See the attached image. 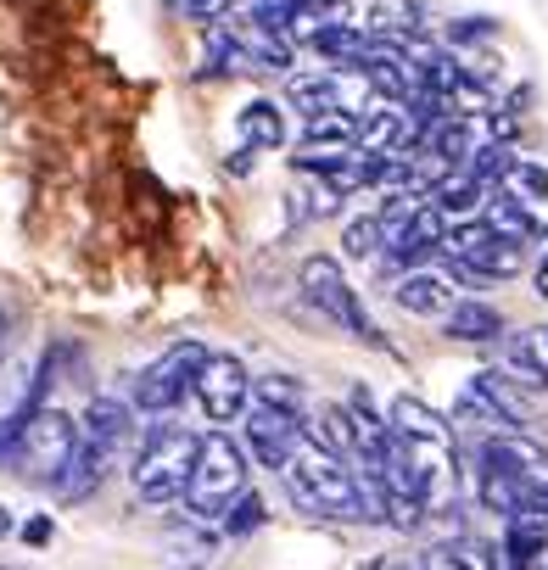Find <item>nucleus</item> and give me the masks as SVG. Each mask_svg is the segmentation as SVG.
Returning a JSON list of instances; mask_svg holds the SVG:
<instances>
[{
	"instance_id": "1",
	"label": "nucleus",
	"mask_w": 548,
	"mask_h": 570,
	"mask_svg": "<svg viewBox=\"0 0 548 570\" xmlns=\"http://www.w3.org/2000/svg\"><path fill=\"white\" fill-rule=\"evenodd\" d=\"M286 487H292V498H297L309 514H320V520H370L359 470H353L336 448H325L314 431L303 436V448H297V459H292V470H286Z\"/></svg>"
},
{
	"instance_id": "2",
	"label": "nucleus",
	"mask_w": 548,
	"mask_h": 570,
	"mask_svg": "<svg viewBox=\"0 0 548 570\" xmlns=\"http://www.w3.org/2000/svg\"><path fill=\"white\" fill-rule=\"evenodd\" d=\"M235 498H246V448L224 431H207L202 453H196L190 492H185V514H190V525L224 531V514L235 509Z\"/></svg>"
},
{
	"instance_id": "3",
	"label": "nucleus",
	"mask_w": 548,
	"mask_h": 570,
	"mask_svg": "<svg viewBox=\"0 0 548 570\" xmlns=\"http://www.w3.org/2000/svg\"><path fill=\"white\" fill-rule=\"evenodd\" d=\"M196 453H202V436L179 431V425H151L135 464H129V481H135V498L140 503H179L190 492V475H196Z\"/></svg>"
},
{
	"instance_id": "4",
	"label": "nucleus",
	"mask_w": 548,
	"mask_h": 570,
	"mask_svg": "<svg viewBox=\"0 0 548 570\" xmlns=\"http://www.w3.org/2000/svg\"><path fill=\"white\" fill-rule=\"evenodd\" d=\"M79 436H85V425H79L74 414L40 403V409L29 414V425L18 431L12 459H18V470H23L29 481H57V487H62V475H68V464H74V453H79Z\"/></svg>"
},
{
	"instance_id": "5",
	"label": "nucleus",
	"mask_w": 548,
	"mask_h": 570,
	"mask_svg": "<svg viewBox=\"0 0 548 570\" xmlns=\"http://www.w3.org/2000/svg\"><path fill=\"white\" fill-rule=\"evenodd\" d=\"M207 347L202 342H174L157 364H146L140 375H135V414H168V409H179L185 397H196V381H202V370H207Z\"/></svg>"
},
{
	"instance_id": "6",
	"label": "nucleus",
	"mask_w": 548,
	"mask_h": 570,
	"mask_svg": "<svg viewBox=\"0 0 548 570\" xmlns=\"http://www.w3.org/2000/svg\"><path fill=\"white\" fill-rule=\"evenodd\" d=\"M297 285H303V297L325 314V320H336V325H348L353 336H364V342H381V331H375V320L364 314V303H359V292L348 285V274H342V263L336 257H309L303 263V274H297Z\"/></svg>"
},
{
	"instance_id": "7",
	"label": "nucleus",
	"mask_w": 548,
	"mask_h": 570,
	"mask_svg": "<svg viewBox=\"0 0 548 570\" xmlns=\"http://www.w3.org/2000/svg\"><path fill=\"white\" fill-rule=\"evenodd\" d=\"M241 431H246V453L263 464V470H292V459H297V448H303V436H309V425H303V414L297 409H274V403H252L246 409V420H241Z\"/></svg>"
},
{
	"instance_id": "8",
	"label": "nucleus",
	"mask_w": 548,
	"mask_h": 570,
	"mask_svg": "<svg viewBox=\"0 0 548 570\" xmlns=\"http://www.w3.org/2000/svg\"><path fill=\"white\" fill-rule=\"evenodd\" d=\"M252 392H257V381H252L246 364L229 358V353H213L207 370H202V381H196V403H202V414H207L213 425H235V420H246Z\"/></svg>"
},
{
	"instance_id": "9",
	"label": "nucleus",
	"mask_w": 548,
	"mask_h": 570,
	"mask_svg": "<svg viewBox=\"0 0 548 570\" xmlns=\"http://www.w3.org/2000/svg\"><path fill=\"white\" fill-rule=\"evenodd\" d=\"M476 453L492 459V464H503V470H515L531 498H548V448H542L537 436H526V431H498V436H481Z\"/></svg>"
},
{
	"instance_id": "10",
	"label": "nucleus",
	"mask_w": 548,
	"mask_h": 570,
	"mask_svg": "<svg viewBox=\"0 0 548 570\" xmlns=\"http://www.w3.org/2000/svg\"><path fill=\"white\" fill-rule=\"evenodd\" d=\"M392 303L403 308V314H414V320H448L453 314V274H442V268H409V274H398L392 279Z\"/></svg>"
},
{
	"instance_id": "11",
	"label": "nucleus",
	"mask_w": 548,
	"mask_h": 570,
	"mask_svg": "<svg viewBox=\"0 0 548 570\" xmlns=\"http://www.w3.org/2000/svg\"><path fill=\"white\" fill-rule=\"evenodd\" d=\"M503 375L526 392H548V325H526L503 336Z\"/></svg>"
},
{
	"instance_id": "12",
	"label": "nucleus",
	"mask_w": 548,
	"mask_h": 570,
	"mask_svg": "<svg viewBox=\"0 0 548 570\" xmlns=\"http://www.w3.org/2000/svg\"><path fill=\"white\" fill-rule=\"evenodd\" d=\"M470 392L503 420V431H526V425H531V397H526V386L509 381L503 370H481V375H470Z\"/></svg>"
},
{
	"instance_id": "13",
	"label": "nucleus",
	"mask_w": 548,
	"mask_h": 570,
	"mask_svg": "<svg viewBox=\"0 0 548 570\" xmlns=\"http://www.w3.org/2000/svg\"><path fill=\"white\" fill-rule=\"evenodd\" d=\"M386 420H392V431H398V436H409V442L453 448V420H442L431 403H420V397H409V392H398V397H392Z\"/></svg>"
},
{
	"instance_id": "14",
	"label": "nucleus",
	"mask_w": 548,
	"mask_h": 570,
	"mask_svg": "<svg viewBox=\"0 0 548 570\" xmlns=\"http://www.w3.org/2000/svg\"><path fill=\"white\" fill-rule=\"evenodd\" d=\"M476 503L509 520V514H520L531 503V492H526V481L515 470H503V464H492V459L476 453Z\"/></svg>"
},
{
	"instance_id": "15",
	"label": "nucleus",
	"mask_w": 548,
	"mask_h": 570,
	"mask_svg": "<svg viewBox=\"0 0 548 570\" xmlns=\"http://www.w3.org/2000/svg\"><path fill=\"white\" fill-rule=\"evenodd\" d=\"M348 23H353V0H303L281 35H292V46H320L325 35H336Z\"/></svg>"
},
{
	"instance_id": "16",
	"label": "nucleus",
	"mask_w": 548,
	"mask_h": 570,
	"mask_svg": "<svg viewBox=\"0 0 548 570\" xmlns=\"http://www.w3.org/2000/svg\"><path fill=\"white\" fill-rule=\"evenodd\" d=\"M442 331H448L453 342H464V347H492V342H503V314H498L492 303L459 297L453 314L442 320Z\"/></svg>"
},
{
	"instance_id": "17",
	"label": "nucleus",
	"mask_w": 548,
	"mask_h": 570,
	"mask_svg": "<svg viewBox=\"0 0 548 570\" xmlns=\"http://www.w3.org/2000/svg\"><path fill=\"white\" fill-rule=\"evenodd\" d=\"M431 207L448 218V224H459V218H470V213H481V202H487V185L470 174V168H453V174H442L431 190Z\"/></svg>"
},
{
	"instance_id": "18",
	"label": "nucleus",
	"mask_w": 548,
	"mask_h": 570,
	"mask_svg": "<svg viewBox=\"0 0 548 570\" xmlns=\"http://www.w3.org/2000/svg\"><path fill=\"white\" fill-rule=\"evenodd\" d=\"M481 218H487V229L492 235H503V240H526V235H537V218H531V207L509 190V185H498V190H487V202H481Z\"/></svg>"
},
{
	"instance_id": "19",
	"label": "nucleus",
	"mask_w": 548,
	"mask_h": 570,
	"mask_svg": "<svg viewBox=\"0 0 548 570\" xmlns=\"http://www.w3.org/2000/svg\"><path fill=\"white\" fill-rule=\"evenodd\" d=\"M246 151H281L286 146V112L274 107V101H246L241 118H235Z\"/></svg>"
},
{
	"instance_id": "20",
	"label": "nucleus",
	"mask_w": 548,
	"mask_h": 570,
	"mask_svg": "<svg viewBox=\"0 0 548 570\" xmlns=\"http://www.w3.org/2000/svg\"><path fill=\"white\" fill-rule=\"evenodd\" d=\"M85 436H96V442H107L112 453L135 436V403H118V397H96L90 409H85Z\"/></svg>"
},
{
	"instance_id": "21",
	"label": "nucleus",
	"mask_w": 548,
	"mask_h": 570,
	"mask_svg": "<svg viewBox=\"0 0 548 570\" xmlns=\"http://www.w3.org/2000/svg\"><path fill=\"white\" fill-rule=\"evenodd\" d=\"M107 464H112V448L96 442V436H79V453H74V464H68V475H62V498H90V492L101 487Z\"/></svg>"
},
{
	"instance_id": "22",
	"label": "nucleus",
	"mask_w": 548,
	"mask_h": 570,
	"mask_svg": "<svg viewBox=\"0 0 548 570\" xmlns=\"http://www.w3.org/2000/svg\"><path fill=\"white\" fill-rule=\"evenodd\" d=\"M331 90H336V112H348V118H364V112L381 107L364 68H331Z\"/></svg>"
},
{
	"instance_id": "23",
	"label": "nucleus",
	"mask_w": 548,
	"mask_h": 570,
	"mask_svg": "<svg viewBox=\"0 0 548 570\" xmlns=\"http://www.w3.org/2000/svg\"><path fill=\"white\" fill-rule=\"evenodd\" d=\"M342 257H353V263L386 257V224H381V213H364V218H353L342 229Z\"/></svg>"
},
{
	"instance_id": "24",
	"label": "nucleus",
	"mask_w": 548,
	"mask_h": 570,
	"mask_svg": "<svg viewBox=\"0 0 548 570\" xmlns=\"http://www.w3.org/2000/svg\"><path fill=\"white\" fill-rule=\"evenodd\" d=\"M241 46H246V57L257 62V68H292V35H274V29H263V23H252L246 35H241Z\"/></svg>"
},
{
	"instance_id": "25",
	"label": "nucleus",
	"mask_w": 548,
	"mask_h": 570,
	"mask_svg": "<svg viewBox=\"0 0 548 570\" xmlns=\"http://www.w3.org/2000/svg\"><path fill=\"white\" fill-rule=\"evenodd\" d=\"M286 107H297L303 118L336 112V90H331V73H303V79H292V90H286Z\"/></svg>"
},
{
	"instance_id": "26",
	"label": "nucleus",
	"mask_w": 548,
	"mask_h": 570,
	"mask_svg": "<svg viewBox=\"0 0 548 570\" xmlns=\"http://www.w3.org/2000/svg\"><path fill=\"white\" fill-rule=\"evenodd\" d=\"M370 46H375V40H370V35H359V29L348 23V29H336V35H325V40H320L314 51H320V57H331L336 68H359V62L370 57Z\"/></svg>"
},
{
	"instance_id": "27",
	"label": "nucleus",
	"mask_w": 548,
	"mask_h": 570,
	"mask_svg": "<svg viewBox=\"0 0 548 570\" xmlns=\"http://www.w3.org/2000/svg\"><path fill=\"white\" fill-rule=\"evenodd\" d=\"M503 185H509V190H515L526 207L548 202V168H542V163H531V157H520V163H515V174H509Z\"/></svg>"
},
{
	"instance_id": "28",
	"label": "nucleus",
	"mask_w": 548,
	"mask_h": 570,
	"mask_svg": "<svg viewBox=\"0 0 548 570\" xmlns=\"http://www.w3.org/2000/svg\"><path fill=\"white\" fill-rule=\"evenodd\" d=\"M263 520H268L263 498H257V492H246V498H235V509L224 514V537H246V531H257Z\"/></svg>"
},
{
	"instance_id": "29",
	"label": "nucleus",
	"mask_w": 548,
	"mask_h": 570,
	"mask_svg": "<svg viewBox=\"0 0 548 570\" xmlns=\"http://www.w3.org/2000/svg\"><path fill=\"white\" fill-rule=\"evenodd\" d=\"M257 397L274 403V409H297V414H303V386L286 381V375H263V381H257Z\"/></svg>"
},
{
	"instance_id": "30",
	"label": "nucleus",
	"mask_w": 548,
	"mask_h": 570,
	"mask_svg": "<svg viewBox=\"0 0 548 570\" xmlns=\"http://www.w3.org/2000/svg\"><path fill=\"white\" fill-rule=\"evenodd\" d=\"M297 7H303V0H252V23H263V29H286Z\"/></svg>"
},
{
	"instance_id": "31",
	"label": "nucleus",
	"mask_w": 548,
	"mask_h": 570,
	"mask_svg": "<svg viewBox=\"0 0 548 570\" xmlns=\"http://www.w3.org/2000/svg\"><path fill=\"white\" fill-rule=\"evenodd\" d=\"M453 553H459L470 570H498V548H487V542H476V537H459Z\"/></svg>"
},
{
	"instance_id": "32",
	"label": "nucleus",
	"mask_w": 548,
	"mask_h": 570,
	"mask_svg": "<svg viewBox=\"0 0 548 570\" xmlns=\"http://www.w3.org/2000/svg\"><path fill=\"white\" fill-rule=\"evenodd\" d=\"M18 537H23V542H29V548H46V542H51V537H57V520H51V514H29V520H23V531H18Z\"/></svg>"
},
{
	"instance_id": "33",
	"label": "nucleus",
	"mask_w": 548,
	"mask_h": 570,
	"mask_svg": "<svg viewBox=\"0 0 548 570\" xmlns=\"http://www.w3.org/2000/svg\"><path fill=\"white\" fill-rule=\"evenodd\" d=\"M420 570H470V564L453 553V542H442V548H431V553L420 559Z\"/></svg>"
},
{
	"instance_id": "34",
	"label": "nucleus",
	"mask_w": 548,
	"mask_h": 570,
	"mask_svg": "<svg viewBox=\"0 0 548 570\" xmlns=\"http://www.w3.org/2000/svg\"><path fill=\"white\" fill-rule=\"evenodd\" d=\"M481 35H492V23H459L453 29V40H481Z\"/></svg>"
},
{
	"instance_id": "35",
	"label": "nucleus",
	"mask_w": 548,
	"mask_h": 570,
	"mask_svg": "<svg viewBox=\"0 0 548 570\" xmlns=\"http://www.w3.org/2000/svg\"><path fill=\"white\" fill-rule=\"evenodd\" d=\"M531 279H537V297L548 303V252H542V263H537V274H531Z\"/></svg>"
},
{
	"instance_id": "36",
	"label": "nucleus",
	"mask_w": 548,
	"mask_h": 570,
	"mask_svg": "<svg viewBox=\"0 0 548 570\" xmlns=\"http://www.w3.org/2000/svg\"><path fill=\"white\" fill-rule=\"evenodd\" d=\"M515 570H548V542H542V548H537L526 564H515Z\"/></svg>"
},
{
	"instance_id": "37",
	"label": "nucleus",
	"mask_w": 548,
	"mask_h": 570,
	"mask_svg": "<svg viewBox=\"0 0 548 570\" xmlns=\"http://www.w3.org/2000/svg\"><path fill=\"white\" fill-rule=\"evenodd\" d=\"M12 531H23V525H18V520H12L7 509H0V537H12Z\"/></svg>"
},
{
	"instance_id": "38",
	"label": "nucleus",
	"mask_w": 548,
	"mask_h": 570,
	"mask_svg": "<svg viewBox=\"0 0 548 570\" xmlns=\"http://www.w3.org/2000/svg\"><path fill=\"white\" fill-rule=\"evenodd\" d=\"M0 336H7V320H0Z\"/></svg>"
},
{
	"instance_id": "39",
	"label": "nucleus",
	"mask_w": 548,
	"mask_h": 570,
	"mask_svg": "<svg viewBox=\"0 0 548 570\" xmlns=\"http://www.w3.org/2000/svg\"><path fill=\"white\" fill-rule=\"evenodd\" d=\"M537 503H542V509H548V498H537Z\"/></svg>"
}]
</instances>
